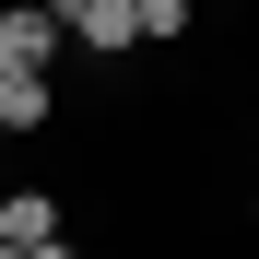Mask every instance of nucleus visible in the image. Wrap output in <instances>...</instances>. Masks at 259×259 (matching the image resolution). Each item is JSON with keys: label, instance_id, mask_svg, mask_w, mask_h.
I'll return each instance as SVG.
<instances>
[{"label": "nucleus", "instance_id": "obj_1", "mask_svg": "<svg viewBox=\"0 0 259 259\" xmlns=\"http://www.w3.org/2000/svg\"><path fill=\"white\" fill-rule=\"evenodd\" d=\"M48 12H59V35H71V48H95V59L142 48V12H130V0H48Z\"/></svg>", "mask_w": 259, "mask_h": 259}, {"label": "nucleus", "instance_id": "obj_2", "mask_svg": "<svg viewBox=\"0 0 259 259\" xmlns=\"http://www.w3.org/2000/svg\"><path fill=\"white\" fill-rule=\"evenodd\" d=\"M59 48H71V35H59L48 0H0V59H12V71H48Z\"/></svg>", "mask_w": 259, "mask_h": 259}, {"label": "nucleus", "instance_id": "obj_3", "mask_svg": "<svg viewBox=\"0 0 259 259\" xmlns=\"http://www.w3.org/2000/svg\"><path fill=\"white\" fill-rule=\"evenodd\" d=\"M48 106H59L48 71H12V59H0V130H48Z\"/></svg>", "mask_w": 259, "mask_h": 259}, {"label": "nucleus", "instance_id": "obj_4", "mask_svg": "<svg viewBox=\"0 0 259 259\" xmlns=\"http://www.w3.org/2000/svg\"><path fill=\"white\" fill-rule=\"evenodd\" d=\"M0 236L12 247H48L59 236V189H0Z\"/></svg>", "mask_w": 259, "mask_h": 259}, {"label": "nucleus", "instance_id": "obj_5", "mask_svg": "<svg viewBox=\"0 0 259 259\" xmlns=\"http://www.w3.org/2000/svg\"><path fill=\"white\" fill-rule=\"evenodd\" d=\"M130 12H142V48H177L189 35V0H130Z\"/></svg>", "mask_w": 259, "mask_h": 259}, {"label": "nucleus", "instance_id": "obj_6", "mask_svg": "<svg viewBox=\"0 0 259 259\" xmlns=\"http://www.w3.org/2000/svg\"><path fill=\"white\" fill-rule=\"evenodd\" d=\"M24 259H82V247H71V236H48V247H24Z\"/></svg>", "mask_w": 259, "mask_h": 259}, {"label": "nucleus", "instance_id": "obj_7", "mask_svg": "<svg viewBox=\"0 0 259 259\" xmlns=\"http://www.w3.org/2000/svg\"><path fill=\"white\" fill-rule=\"evenodd\" d=\"M0 259H24V247H12V236H0Z\"/></svg>", "mask_w": 259, "mask_h": 259}, {"label": "nucleus", "instance_id": "obj_8", "mask_svg": "<svg viewBox=\"0 0 259 259\" xmlns=\"http://www.w3.org/2000/svg\"><path fill=\"white\" fill-rule=\"evenodd\" d=\"M247 224H259V200H247Z\"/></svg>", "mask_w": 259, "mask_h": 259}]
</instances>
